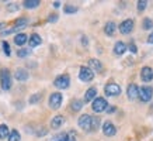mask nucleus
I'll return each instance as SVG.
<instances>
[{
    "instance_id": "nucleus-6",
    "label": "nucleus",
    "mask_w": 153,
    "mask_h": 141,
    "mask_svg": "<svg viewBox=\"0 0 153 141\" xmlns=\"http://www.w3.org/2000/svg\"><path fill=\"white\" fill-rule=\"evenodd\" d=\"M77 124L84 131H91V116L88 114H82L77 120Z\"/></svg>"
},
{
    "instance_id": "nucleus-40",
    "label": "nucleus",
    "mask_w": 153,
    "mask_h": 141,
    "mask_svg": "<svg viewBox=\"0 0 153 141\" xmlns=\"http://www.w3.org/2000/svg\"><path fill=\"white\" fill-rule=\"evenodd\" d=\"M52 4H53V7H55V9H58V7H60V2H53Z\"/></svg>"
},
{
    "instance_id": "nucleus-31",
    "label": "nucleus",
    "mask_w": 153,
    "mask_h": 141,
    "mask_svg": "<svg viewBox=\"0 0 153 141\" xmlns=\"http://www.w3.org/2000/svg\"><path fill=\"white\" fill-rule=\"evenodd\" d=\"M19 9H20V6L17 4V3H9V4H7V11H10V13H11V11H17Z\"/></svg>"
},
{
    "instance_id": "nucleus-30",
    "label": "nucleus",
    "mask_w": 153,
    "mask_h": 141,
    "mask_svg": "<svg viewBox=\"0 0 153 141\" xmlns=\"http://www.w3.org/2000/svg\"><path fill=\"white\" fill-rule=\"evenodd\" d=\"M146 6H148V2H146V0H139V2H138V6H136V7H138V11H143V10L146 9Z\"/></svg>"
},
{
    "instance_id": "nucleus-39",
    "label": "nucleus",
    "mask_w": 153,
    "mask_h": 141,
    "mask_svg": "<svg viewBox=\"0 0 153 141\" xmlns=\"http://www.w3.org/2000/svg\"><path fill=\"white\" fill-rule=\"evenodd\" d=\"M148 42L149 44H153V33L149 35V38H148Z\"/></svg>"
},
{
    "instance_id": "nucleus-11",
    "label": "nucleus",
    "mask_w": 153,
    "mask_h": 141,
    "mask_svg": "<svg viewBox=\"0 0 153 141\" xmlns=\"http://www.w3.org/2000/svg\"><path fill=\"white\" fill-rule=\"evenodd\" d=\"M102 133H104V136H107V137H112L117 134V128L111 122H105L102 124Z\"/></svg>"
},
{
    "instance_id": "nucleus-14",
    "label": "nucleus",
    "mask_w": 153,
    "mask_h": 141,
    "mask_svg": "<svg viewBox=\"0 0 153 141\" xmlns=\"http://www.w3.org/2000/svg\"><path fill=\"white\" fill-rule=\"evenodd\" d=\"M138 93H139V88L136 85H129L128 86V90H126V94H128V99L129 100H134V99L138 98Z\"/></svg>"
},
{
    "instance_id": "nucleus-33",
    "label": "nucleus",
    "mask_w": 153,
    "mask_h": 141,
    "mask_svg": "<svg viewBox=\"0 0 153 141\" xmlns=\"http://www.w3.org/2000/svg\"><path fill=\"white\" fill-rule=\"evenodd\" d=\"M66 141H76V134L73 131L66 133Z\"/></svg>"
},
{
    "instance_id": "nucleus-10",
    "label": "nucleus",
    "mask_w": 153,
    "mask_h": 141,
    "mask_svg": "<svg viewBox=\"0 0 153 141\" xmlns=\"http://www.w3.org/2000/svg\"><path fill=\"white\" fill-rule=\"evenodd\" d=\"M140 79L143 82H152L153 80V69L150 66H143L140 69Z\"/></svg>"
},
{
    "instance_id": "nucleus-18",
    "label": "nucleus",
    "mask_w": 153,
    "mask_h": 141,
    "mask_svg": "<svg viewBox=\"0 0 153 141\" xmlns=\"http://www.w3.org/2000/svg\"><path fill=\"white\" fill-rule=\"evenodd\" d=\"M125 52H126L125 44L122 41L115 42V45H114V54H115V55H122V54H125Z\"/></svg>"
},
{
    "instance_id": "nucleus-5",
    "label": "nucleus",
    "mask_w": 153,
    "mask_h": 141,
    "mask_svg": "<svg viewBox=\"0 0 153 141\" xmlns=\"http://www.w3.org/2000/svg\"><path fill=\"white\" fill-rule=\"evenodd\" d=\"M53 85H55V88H58V89H68L70 86V78L69 75H60L58 76L55 80H53Z\"/></svg>"
},
{
    "instance_id": "nucleus-13",
    "label": "nucleus",
    "mask_w": 153,
    "mask_h": 141,
    "mask_svg": "<svg viewBox=\"0 0 153 141\" xmlns=\"http://www.w3.org/2000/svg\"><path fill=\"white\" fill-rule=\"evenodd\" d=\"M96 94H97V89L96 88H88L84 93V100L83 103H88V102H93L96 99Z\"/></svg>"
},
{
    "instance_id": "nucleus-36",
    "label": "nucleus",
    "mask_w": 153,
    "mask_h": 141,
    "mask_svg": "<svg viewBox=\"0 0 153 141\" xmlns=\"http://www.w3.org/2000/svg\"><path fill=\"white\" fill-rule=\"evenodd\" d=\"M48 21H49V23H55V21H58V14H51V16L48 17Z\"/></svg>"
},
{
    "instance_id": "nucleus-1",
    "label": "nucleus",
    "mask_w": 153,
    "mask_h": 141,
    "mask_svg": "<svg viewBox=\"0 0 153 141\" xmlns=\"http://www.w3.org/2000/svg\"><path fill=\"white\" fill-rule=\"evenodd\" d=\"M0 86L3 90H10V88H11V74L6 68L0 70Z\"/></svg>"
},
{
    "instance_id": "nucleus-23",
    "label": "nucleus",
    "mask_w": 153,
    "mask_h": 141,
    "mask_svg": "<svg viewBox=\"0 0 153 141\" xmlns=\"http://www.w3.org/2000/svg\"><path fill=\"white\" fill-rule=\"evenodd\" d=\"M10 134V130L9 127L6 126V124H0V140H6Z\"/></svg>"
},
{
    "instance_id": "nucleus-41",
    "label": "nucleus",
    "mask_w": 153,
    "mask_h": 141,
    "mask_svg": "<svg viewBox=\"0 0 153 141\" xmlns=\"http://www.w3.org/2000/svg\"><path fill=\"white\" fill-rule=\"evenodd\" d=\"M6 24L4 23H0V30H3V27H4Z\"/></svg>"
},
{
    "instance_id": "nucleus-32",
    "label": "nucleus",
    "mask_w": 153,
    "mask_h": 141,
    "mask_svg": "<svg viewBox=\"0 0 153 141\" xmlns=\"http://www.w3.org/2000/svg\"><path fill=\"white\" fill-rule=\"evenodd\" d=\"M3 51H4V54L7 56H10V54H11V51H10V45L7 41H3Z\"/></svg>"
},
{
    "instance_id": "nucleus-19",
    "label": "nucleus",
    "mask_w": 153,
    "mask_h": 141,
    "mask_svg": "<svg viewBox=\"0 0 153 141\" xmlns=\"http://www.w3.org/2000/svg\"><path fill=\"white\" fill-rule=\"evenodd\" d=\"M27 41H28V37L25 35V34H23V33L16 34V37H14V44H16V45H19V47H23Z\"/></svg>"
},
{
    "instance_id": "nucleus-21",
    "label": "nucleus",
    "mask_w": 153,
    "mask_h": 141,
    "mask_svg": "<svg viewBox=\"0 0 153 141\" xmlns=\"http://www.w3.org/2000/svg\"><path fill=\"white\" fill-rule=\"evenodd\" d=\"M83 104H84L83 100H80V99H73L72 103H70V109H72L73 112H79V110H82Z\"/></svg>"
},
{
    "instance_id": "nucleus-27",
    "label": "nucleus",
    "mask_w": 153,
    "mask_h": 141,
    "mask_svg": "<svg viewBox=\"0 0 153 141\" xmlns=\"http://www.w3.org/2000/svg\"><path fill=\"white\" fill-rule=\"evenodd\" d=\"M142 27H143V30H152V27H153V21H152V19H149V17L143 19Z\"/></svg>"
},
{
    "instance_id": "nucleus-29",
    "label": "nucleus",
    "mask_w": 153,
    "mask_h": 141,
    "mask_svg": "<svg viewBox=\"0 0 153 141\" xmlns=\"http://www.w3.org/2000/svg\"><path fill=\"white\" fill-rule=\"evenodd\" d=\"M41 93H35V94H33L31 98H30V103L31 104H35V103H38L39 100H41Z\"/></svg>"
},
{
    "instance_id": "nucleus-17",
    "label": "nucleus",
    "mask_w": 153,
    "mask_h": 141,
    "mask_svg": "<svg viewBox=\"0 0 153 141\" xmlns=\"http://www.w3.org/2000/svg\"><path fill=\"white\" fill-rule=\"evenodd\" d=\"M115 31H117V24L114 23V21H108V23L105 24V27H104V33H105L107 35L112 37V35L115 34Z\"/></svg>"
},
{
    "instance_id": "nucleus-12",
    "label": "nucleus",
    "mask_w": 153,
    "mask_h": 141,
    "mask_svg": "<svg viewBox=\"0 0 153 141\" xmlns=\"http://www.w3.org/2000/svg\"><path fill=\"white\" fill-rule=\"evenodd\" d=\"M14 78L19 80V82H25V80L30 78V74H28L27 69H24V68H19V69L14 72Z\"/></svg>"
},
{
    "instance_id": "nucleus-25",
    "label": "nucleus",
    "mask_w": 153,
    "mask_h": 141,
    "mask_svg": "<svg viewBox=\"0 0 153 141\" xmlns=\"http://www.w3.org/2000/svg\"><path fill=\"white\" fill-rule=\"evenodd\" d=\"M31 54V50H28V48H21V50H17V56L19 58H25Z\"/></svg>"
},
{
    "instance_id": "nucleus-9",
    "label": "nucleus",
    "mask_w": 153,
    "mask_h": 141,
    "mask_svg": "<svg viewBox=\"0 0 153 141\" xmlns=\"http://www.w3.org/2000/svg\"><path fill=\"white\" fill-rule=\"evenodd\" d=\"M104 92L107 96H118V94H121V88L117 83H108L104 88Z\"/></svg>"
},
{
    "instance_id": "nucleus-16",
    "label": "nucleus",
    "mask_w": 153,
    "mask_h": 141,
    "mask_svg": "<svg viewBox=\"0 0 153 141\" xmlns=\"http://www.w3.org/2000/svg\"><path fill=\"white\" fill-rule=\"evenodd\" d=\"M88 68L93 70V72L94 70H96V72H101L102 70V64L98 61V59L93 58V59H90V61H88Z\"/></svg>"
},
{
    "instance_id": "nucleus-37",
    "label": "nucleus",
    "mask_w": 153,
    "mask_h": 141,
    "mask_svg": "<svg viewBox=\"0 0 153 141\" xmlns=\"http://www.w3.org/2000/svg\"><path fill=\"white\" fill-rule=\"evenodd\" d=\"M105 110H107V113H114L115 112V107H114V106H110V107H107Z\"/></svg>"
},
{
    "instance_id": "nucleus-35",
    "label": "nucleus",
    "mask_w": 153,
    "mask_h": 141,
    "mask_svg": "<svg viewBox=\"0 0 153 141\" xmlns=\"http://www.w3.org/2000/svg\"><path fill=\"white\" fill-rule=\"evenodd\" d=\"M126 50H129L132 54H136V52H138V50H136V45H135L134 42H132V44H129V47H126Z\"/></svg>"
},
{
    "instance_id": "nucleus-4",
    "label": "nucleus",
    "mask_w": 153,
    "mask_h": 141,
    "mask_svg": "<svg viewBox=\"0 0 153 141\" xmlns=\"http://www.w3.org/2000/svg\"><path fill=\"white\" fill-rule=\"evenodd\" d=\"M79 79L82 82H91L94 79V72L88 66H82L79 70Z\"/></svg>"
},
{
    "instance_id": "nucleus-38",
    "label": "nucleus",
    "mask_w": 153,
    "mask_h": 141,
    "mask_svg": "<svg viewBox=\"0 0 153 141\" xmlns=\"http://www.w3.org/2000/svg\"><path fill=\"white\" fill-rule=\"evenodd\" d=\"M82 42H83V45H87V44H88L87 37H84V35H83V37H82Z\"/></svg>"
},
{
    "instance_id": "nucleus-28",
    "label": "nucleus",
    "mask_w": 153,
    "mask_h": 141,
    "mask_svg": "<svg viewBox=\"0 0 153 141\" xmlns=\"http://www.w3.org/2000/svg\"><path fill=\"white\" fill-rule=\"evenodd\" d=\"M98 126H100V118L98 117H91V131L97 130Z\"/></svg>"
},
{
    "instance_id": "nucleus-8",
    "label": "nucleus",
    "mask_w": 153,
    "mask_h": 141,
    "mask_svg": "<svg viewBox=\"0 0 153 141\" xmlns=\"http://www.w3.org/2000/svg\"><path fill=\"white\" fill-rule=\"evenodd\" d=\"M134 20L132 19H126L124 20L122 23L118 26V30H120L121 34H131L132 33V30H134Z\"/></svg>"
},
{
    "instance_id": "nucleus-2",
    "label": "nucleus",
    "mask_w": 153,
    "mask_h": 141,
    "mask_svg": "<svg viewBox=\"0 0 153 141\" xmlns=\"http://www.w3.org/2000/svg\"><path fill=\"white\" fill-rule=\"evenodd\" d=\"M62 102H63V96H62V93H59V92H55V93H51V96H49V107L53 109V110H56V109H59L60 106H62Z\"/></svg>"
},
{
    "instance_id": "nucleus-7",
    "label": "nucleus",
    "mask_w": 153,
    "mask_h": 141,
    "mask_svg": "<svg viewBox=\"0 0 153 141\" xmlns=\"http://www.w3.org/2000/svg\"><path fill=\"white\" fill-rule=\"evenodd\" d=\"M153 96V88L150 86H142L139 89V93H138V98L140 99V102H149Z\"/></svg>"
},
{
    "instance_id": "nucleus-15",
    "label": "nucleus",
    "mask_w": 153,
    "mask_h": 141,
    "mask_svg": "<svg viewBox=\"0 0 153 141\" xmlns=\"http://www.w3.org/2000/svg\"><path fill=\"white\" fill-rule=\"evenodd\" d=\"M42 42V38L38 35V34H31L30 37H28V44H30V47L34 48V47H38V45H41Z\"/></svg>"
},
{
    "instance_id": "nucleus-20",
    "label": "nucleus",
    "mask_w": 153,
    "mask_h": 141,
    "mask_svg": "<svg viewBox=\"0 0 153 141\" xmlns=\"http://www.w3.org/2000/svg\"><path fill=\"white\" fill-rule=\"evenodd\" d=\"M63 122H65V120H63V116H59V114H58V116H55V117L52 118V122H51V127L52 128H60V127H62V124H63Z\"/></svg>"
},
{
    "instance_id": "nucleus-26",
    "label": "nucleus",
    "mask_w": 153,
    "mask_h": 141,
    "mask_svg": "<svg viewBox=\"0 0 153 141\" xmlns=\"http://www.w3.org/2000/svg\"><path fill=\"white\" fill-rule=\"evenodd\" d=\"M65 13L66 14H74V13H77V7H76V6H73V4H66L65 6Z\"/></svg>"
},
{
    "instance_id": "nucleus-34",
    "label": "nucleus",
    "mask_w": 153,
    "mask_h": 141,
    "mask_svg": "<svg viewBox=\"0 0 153 141\" xmlns=\"http://www.w3.org/2000/svg\"><path fill=\"white\" fill-rule=\"evenodd\" d=\"M53 141H66V133H60L53 138Z\"/></svg>"
},
{
    "instance_id": "nucleus-3",
    "label": "nucleus",
    "mask_w": 153,
    "mask_h": 141,
    "mask_svg": "<svg viewBox=\"0 0 153 141\" xmlns=\"http://www.w3.org/2000/svg\"><path fill=\"white\" fill-rule=\"evenodd\" d=\"M108 107V103L104 98H96L91 103V109L93 112L96 113H101V112H105V109Z\"/></svg>"
},
{
    "instance_id": "nucleus-22",
    "label": "nucleus",
    "mask_w": 153,
    "mask_h": 141,
    "mask_svg": "<svg viewBox=\"0 0 153 141\" xmlns=\"http://www.w3.org/2000/svg\"><path fill=\"white\" fill-rule=\"evenodd\" d=\"M23 4L25 9H35V7H38V6L41 4V2L39 0H25Z\"/></svg>"
},
{
    "instance_id": "nucleus-24",
    "label": "nucleus",
    "mask_w": 153,
    "mask_h": 141,
    "mask_svg": "<svg viewBox=\"0 0 153 141\" xmlns=\"http://www.w3.org/2000/svg\"><path fill=\"white\" fill-rule=\"evenodd\" d=\"M21 140V136H20V133L17 130H11L7 137V141H20Z\"/></svg>"
}]
</instances>
